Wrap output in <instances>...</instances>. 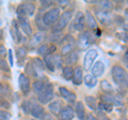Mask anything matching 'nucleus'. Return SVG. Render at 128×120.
I'll return each instance as SVG.
<instances>
[{
  "instance_id": "obj_1",
  "label": "nucleus",
  "mask_w": 128,
  "mask_h": 120,
  "mask_svg": "<svg viewBox=\"0 0 128 120\" xmlns=\"http://www.w3.org/2000/svg\"><path fill=\"white\" fill-rule=\"evenodd\" d=\"M112 78L118 86L123 88H128V72L122 66L115 65L112 67Z\"/></svg>"
},
{
  "instance_id": "obj_2",
  "label": "nucleus",
  "mask_w": 128,
  "mask_h": 120,
  "mask_svg": "<svg viewBox=\"0 0 128 120\" xmlns=\"http://www.w3.org/2000/svg\"><path fill=\"white\" fill-rule=\"evenodd\" d=\"M93 35L94 32L90 30H83L82 32H80L79 37H78V41H77V46L79 47L81 50L88 49L90 47V45L95 41V39Z\"/></svg>"
},
{
  "instance_id": "obj_3",
  "label": "nucleus",
  "mask_w": 128,
  "mask_h": 120,
  "mask_svg": "<svg viewBox=\"0 0 128 120\" xmlns=\"http://www.w3.org/2000/svg\"><path fill=\"white\" fill-rule=\"evenodd\" d=\"M60 17V8H51L42 16V22L45 27H51L56 25Z\"/></svg>"
},
{
  "instance_id": "obj_4",
  "label": "nucleus",
  "mask_w": 128,
  "mask_h": 120,
  "mask_svg": "<svg viewBox=\"0 0 128 120\" xmlns=\"http://www.w3.org/2000/svg\"><path fill=\"white\" fill-rule=\"evenodd\" d=\"M72 18H73V11L72 10L64 11L63 13L60 15L58 22L56 23V25L54 27V32H60V31H62L64 28L67 27V25H68L70 22L72 21Z\"/></svg>"
},
{
  "instance_id": "obj_5",
  "label": "nucleus",
  "mask_w": 128,
  "mask_h": 120,
  "mask_svg": "<svg viewBox=\"0 0 128 120\" xmlns=\"http://www.w3.org/2000/svg\"><path fill=\"white\" fill-rule=\"evenodd\" d=\"M54 86H52V84L48 83L45 86V88L38 94V100L41 104H47L54 99Z\"/></svg>"
},
{
  "instance_id": "obj_6",
  "label": "nucleus",
  "mask_w": 128,
  "mask_h": 120,
  "mask_svg": "<svg viewBox=\"0 0 128 120\" xmlns=\"http://www.w3.org/2000/svg\"><path fill=\"white\" fill-rule=\"evenodd\" d=\"M84 25H86V16L84 13L81 11H78L76 13L75 17L72 22L70 26L75 31H79V32H82L83 29H84Z\"/></svg>"
},
{
  "instance_id": "obj_7",
  "label": "nucleus",
  "mask_w": 128,
  "mask_h": 120,
  "mask_svg": "<svg viewBox=\"0 0 128 120\" xmlns=\"http://www.w3.org/2000/svg\"><path fill=\"white\" fill-rule=\"evenodd\" d=\"M35 12V5L33 2H25L19 5L17 8V13L18 16L22 17H27V16H32Z\"/></svg>"
},
{
  "instance_id": "obj_8",
  "label": "nucleus",
  "mask_w": 128,
  "mask_h": 120,
  "mask_svg": "<svg viewBox=\"0 0 128 120\" xmlns=\"http://www.w3.org/2000/svg\"><path fill=\"white\" fill-rule=\"evenodd\" d=\"M64 44L61 47V56H66L67 54H70V51H73L75 46H76V42L75 39L73 38V35L70 34H66L63 39Z\"/></svg>"
},
{
  "instance_id": "obj_9",
  "label": "nucleus",
  "mask_w": 128,
  "mask_h": 120,
  "mask_svg": "<svg viewBox=\"0 0 128 120\" xmlns=\"http://www.w3.org/2000/svg\"><path fill=\"white\" fill-rule=\"evenodd\" d=\"M96 18L98 19L99 23L102 25H110L114 21V15L111 13L110 11H105V10H97L96 11Z\"/></svg>"
},
{
  "instance_id": "obj_10",
  "label": "nucleus",
  "mask_w": 128,
  "mask_h": 120,
  "mask_svg": "<svg viewBox=\"0 0 128 120\" xmlns=\"http://www.w3.org/2000/svg\"><path fill=\"white\" fill-rule=\"evenodd\" d=\"M97 56H98V51L95 48H90L88 50L86 54L84 55V59H83V69L89 71L92 68V66H93Z\"/></svg>"
},
{
  "instance_id": "obj_11",
  "label": "nucleus",
  "mask_w": 128,
  "mask_h": 120,
  "mask_svg": "<svg viewBox=\"0 0 128 120\" xmlns=\"http://www.w3.org/2000/svg\"><path fill=\"white\" fill-rule=\"evenodd\" d=\"M75 117V110L73 106L70 105H65L62 107V109L60 110L58 114V119L59 120H73Z\"/></svg>"
},
{
  "instance_id": "obj_12",
  "label": "nucleus",
  "mask_w": 128,
  "mask_h": 120,
  "mask_svg": "<svg viewBox=\"0 0 128 120\" xmlns=\"http://www.w3.org/2000/svg\"><path fill=\"white\" fill-rule=\"evenodd\" d=\"M59 92H60V95H61L64 100H66L70 104H75L76 103L77 95H76L75 92H72L70 90H68L66 87H62V86L59 87Z\"/></svg>"
},
{
  "instance_id": "obj_13",
  "label": "nucleus",
  "mask_w": 128,
  "mask_h": 120,
  "mask_svg": "<svg viewBox=\"0 0 128 120\" xmlns=\"http://www.w3.org/2000/svg\"><path fill=\"white\" fill-rule=\"evenodd\" d=\"M18 85H19V89L22 90V92L27 95L28 93H29L30 91V79L29 77L27 76L26 74L22 73L20 75H19V78H18Z\"/></svg>"
},
{
  "instance_id": "obj_14",
  "label": "nucleus",
  "mask_w": 128,
  "mask_h": 120,
  "mask_svg": "<svg viewBox=\"0 0 128 120\" xmlns=\"http://www.w3.org/2000/svg\"><path fill=\"white\" fill-rule=\"evenodd\" d=\"M30 114L34 119H42L44 114H45V109H44L42 104L32 103L31 108H30Z\"/></svg>"
},
{
  "instance_id": "obj_15",
  "label": "nucleus",
  "mask_w": 128,
  "mask_h": 120,
  "mask_svg": "<svg viewBox=\"0 0 128 120\" xmlns=\"http://www.w3.org/2000/svg\"><path fill=\"white\" fill-rule=\"evenodd\" d=\"M73 84L76 86H79L82 84L83 81V68L81 66H77L74 68V74H73Z\"/></svg>"
},
{
  "instance_id": "obj_16",
  "label": "nucleus",
  "mask_w": 128,
  "mask_h": 120,
  "mask_svg": "<svg viewBox=\"0 0 128 120\" xmlns=\"http://www.w3.org/2000/svg\"><path fill=\"white\" fill-rule=\"evenodd\" d=\"M102 101L104 103H108V104H111V105H115V106H121L122 105V101L121 99H120L118 97H116V95H114L113 93L112 94H104L102 95Z\"/></svg>"
},
{
  "instance_id": "obj_17",
  "label": "nucleus",
  "mask_w": 128,
  "mask_h": 120,
  "mask_svg": "<svg viewBox=\"0 0 128 120\" xmlns=\"http://www.w3.org/2000/svg\"><path fill=\"white\" fill-rule=\"evenodd\" d=\"M92 75L94 77H102V74L105 73V65L102 60H98V61L95 62V65L92 67Z\"/></svg>"
},
{
  "instance_id": "obj_18",
  "label": "nucleus",
  "mask_w": 128,
  "mask_h": 120,
  "mask_svg": "<svg viewBox=\"0 0 128 120\" xmlns=\"http://www.w3.org/2000/svg\"><path fill=\"white\" fill-rule=\"evenodd\" d=\"M84 16H86V23L88 27H89L90 31H94L96 29H98L97 21H96V18L94 17V15L92 14L90 11H86V12Z\"/></svg>"
},
{
  "instance_id": "obj_19",
  "label": "nucleus",
  "mask_w": 128,
  "mask_h": 120,
  "mask_svg": "<svg viewBox=\"0 0 128 120\" xmlns=\"http://www.w3.org/2000/svg\"><path fill=\"white\" fill-rule=\"evenodd\" d=\"M18 23H19V27L22 28V30L25 32L28 37H32V28L30 23L28 22V19L26 17H22L18 16Z\"/></svg>"
},
{
  "instance_id": "obj_20",
  "label": "nucleus",
  "mask_w": 128,
  "mask_h": 120,
  "mask_svg": "<svg viewBox=\"0 0 128 120\" xmlns=\"http://www.w3.org/2000/svg\"><path fill=\"white\" fill-rule=\"evenodd\" d=\"M45 38H46L45 33H44L43 31L33 34V35H32V38H31V40H30V42H29L30 48H34V47L38 46V44H41L44 40H45Z\"/></svg>"
},
{
  "instance_id": "obj_21",
  "label": "nucleus",
  "mask_w": 128,
  "mask_h": 120,
  "mask_svg": "<svg viewBox=\"0 0 128 120\" xmlns=\"http://www.w3.org/2000/svg\"><path fill=\"white\" fill-rule=\"evenodd\" d=\"M77 61H78V53L76 50L70 51V54L64 56V58H63V63H65L68 67H73L74 65L77 63Z\"/></svg>"
},
{
  "instance_id": "obj_22",
  "label": "nucleus",
  "mask_w": 128,
  "mask_h": 120,
  "mask_svg": "<svg viewBox=\"0 0 128 120\" xmlns=\"http://www.w3.org/2000/svg\"><path fill=\"white\" fill-rule=\"evenodd\" d=\"M75 115H77L79 120H86V108L82 102H76L75 103Z\"/></svg>"
},
{
  "instance_id": "obj_23",
  "label": "nucleus",
  "mask_w": 128,
  "mask_h": 120,
  "mask_svg": "<svg viewBox=\"0 0 128 120\" xmlns=\"http://www.w3.org/2000/svg\"><path fill=\"white\" fill-rule=\"evenodd\" d=\"M62 102L60 100H54V101L50 102L49 105H48V108H49V111L51 115H56L58 116V114L60 113V110L62 109Z\"/></svg>"
},
{
  "instance_id": "obj_24",
  "label": "nucleus",
  "mask_w": 128,
  "mask_h": 120,
  "mask_svg": "<svg viewBox=\"0 0 128 120\" xmlns=\"http://www.w3.org/2000/svg\"><path fill=\"white\" fill-rule=\"evenodd\" d=\"M48 84V81H46L45 77H41V78H38L36 79L34 83H33V85H32V88H33V91L36 94H38L41 91L45 88V86Z\"/></svg>"
},
{
  "instance_id": "obj_25",
  "label": "nucleus",
  "mask_w": 128,
  "mask_h": 120,
  "mask_svg": "<svg viewBox=\"0 0 128 120\" xmlns=\"http://www.w3.org/2000/svg\"><path fill=\"white\" fill-rule=\"evenodd\" d=\"M11 34H12V38L14 39V41L16 43H19L22 41V35H20V32H19V28H18L17 23H16V22H14L13 24H12Z\"/></svg>"
},
{
  "instance_id": "obj_26",
  "label": "nucleus",
  "mask_w": 128,
  "mask_h": 120,
  "mask_svg": "<svg viewBox=\"0 0 128 120\" xmlns=\"http://www.w3.org/2000/svg\"><path fill=\"white\" fill-rule=\"evenodd\" d=\"M83 81H84V84L88 88H94L97 85V78L94 77L92 74H86L83 78Z\"/></svg>"
},
{
  "instance_id": "obj_27",
  "label": "nucleus",
  "mask_w": 128,
  "mask_h": 120,
  "mask_svg": "<svg viewBox=\"0 0 128 120\" xmlns=\"http://www.w3.org/2000/svg\"><path fill=\"white\" fill-rule=\"evenodd\" d=\"M86 100V105L89 108L91 109H97V107H98V103H97V99L94 98V97H92V95H88V97L84 98Z\"/></svg>"
},
{
  "instance_id": "obj_28",
  "label": "nucleus",
  "mask_w": 128,
  "mask_h": 120,
  "mask_svg": "<svg viewBox=\"0 0 128 120\" xmlns=\"http://www.w3.org/2000/svg\"><path fill=\"white\" fill-rule=\"evenodd\" d=\"M100 87H102V90L105 92V94H112L114 92L113 87H112L111 84L108 81H106V79H102L100 82Z\"/></svg>"
},
{
  "instance_id": "obj_29",
  "label": "nucleus",
  "mask_w": 128,
  "mask_h": 120,
  "mask_svg": "<svg viewBox=\"0 0 128 120\" xmlns=\"http://www.w3.org/2000/svg\"><path fill=\"white\" fill-rule=\"evenodd\" d=\"M73 74H74V68L73 67H68L65 66L62 68V75L66 81H70L73 78Z\"/></svg>"
},
{
  "instance_id": "obj_30",
  "label": "nucleus",
  "mask_w": 128,
  "mask_h": 120,
  "mask_svg": "<svg viewBox=\"0 0 128 120\" xmlns=\"http://www.w3.org/2000/svg\"><path fill=\"white\" fill-rule=\"evenodd\" d=\"M44 63H45V67L47 68L49 71L54 72L56 70V67H54V59H52V54H49V55H46L45 56V59H44Z\"/></svg>"
},
{
  "instance_id": "obj_31",
  "label": "nucleus",
  "mask_w": 128,
  "mask_h": 120,
  "mask_svg": "<svg viewBox=\"0 0 128 120\" xmlns=\"http://www.w3.org/2000/svg\"><path fill=\"white\" fill-rule=\"evenodd\" d=\"M52 59H54V63L56 69H57V68H62V66H63V58H62L61 55L54 53V54H52Z\"/></svg>"
},
{
  "instance_id": "obj_32",
  "label": "nucleus",
  "mask_w": 128,
  "mask_h": 120,
  "mask_svg": "<svg viewBox=\"0 0 128 120\" xmlns=\"http://www.w3.org/2000/svg\"><path fill=\"white\" fill-rule=\"evenodd\" d=\"M98 5L102 8V10H105V11H111L114 8L113 2L111 1H100Z\"/></svg>"
},
{
  "instance_id": "obj_33",
  "label": "nucleus",
  "mask_w": 128,
  "mask_h": 120,
  "mask_svg": "<svg viewBox=\"0 0 128 120\" xmlns=\"http://www.w3.org/2000/svg\"><path fill=\"white\" fill-rule=\"evenodd\" d=\"M38 54L41 55V56L49 55V45H47V44H43V45L38 46Z\"/></svg>"
},
{
  "instance_id": "obj_34",
  "label": "nucleus",
  "mask_w": 128,
  "mask_h": 120,
  "mask_svg": "<svg viewBox=\"0 0 128 120\" xmlns=\"http://www.w3.org/2000/svg\"><path fill=\"white\" fill-rule=\"evenodd\" d=\"M98 107L102 110L106 111V113H110V111L113 109V105H111V104H108V103H104V102L98 103Z\"/></svg>"
},
{
  "instance_id": "obj_35",
  "label": "nucleus",
  "mask_w": 128,
  "mask_h": 120,
  "mask_svg": "<svg viewBox=\"0 0 128 120\" xmlns=\"http://www.w3.org/2000/svg\"><path fill=\"white\" fill-rule=\"evenodd\" d=\"M16 51H17V53H16V55H17L18 60H24V59H25L26 55H27V49L25 48V47H24V46L18 47Z\"/></svg>"
},
{
  "instance_id": "obj_36",
  "label": "nucleus",
  "mask_w": 128,
  "mask_h": 120,
  "mask_svg": "<svg viewBox=\"0 0 128 120\" xmlns=\"http://www.w3.org/2000/svg\"><path fill=\"white\" fill-rule=\"evenodd\" d=\"M31 105H32V103L30 101H25L22 104V108L24 110V113L25 114H30V108H31Z\"/></svg>"
},
{
  "instance_id": "obj_37",
  "label": "nucleus",
  "mask_w": 128,
  "mask_h": 120,
  "mask_svg": "<svg viewBox=\"0 0 128 120\" xmlns=\"http://www.w3.org/2000/svg\"><path fill=\"white\" fill-rule=\"evenodd\" d=\"M11 115L4 110H0V120H10Z\"/></svg>"
},
{
  "instance_id": "obj_38",
  "label": "nucleus",
  "mask_w": 128,
  "mask_h": 120,
  "mask_svg": "<svg viewBox=\"0 0 128 120\" xmlns=\"http://www.w3.org/2000/svg\"><path fill=\"white\" fill-rule=\"evenodd\" d=\"M0 68L3 70V71H9V67H8V65H6V61L4 59H1L0 60Z\"/></svg>"
},
{
  "instance_id": "obj_39",
  "label": "nucleus",
  "mask_w": 128,
  "mask_h": 120,
  "mask_svg": "<svg viewBox=\"0 0 128 120\" xmlns=\"http://www.w3.org/2000/svg\"><path fill=\"white\" fill-rule=\"evenodd\" d=\"M42 120H56V118L50 113H45V114H44V116H43Z\"/></svg>"
},
{
  "instance_id": "obj_40",
  "label": "nucleus",
  "mask_w": 128,
  "mask_h": 120,
  "mask_svg": "<svg viewBox=\"0 0 128 120\" xmlns=\"http://www.w3.org/2000/svg\"><path fill=\"white\" fill-rule=\"evenodd\" d=\"M6 47L3 46V45H0V58L1 59H3L6 57Z\"/></svg>"
},
{
  "instance_id": "obj_41",
  "label": "nucleus",
  "mask_w": 128,
  "mask_h": 120,
  "mask_svg": "<svg viewBox=\"0 0 128 120\" xmlns=\"http://www.w3.org/2000/svg\"><path fill=\"white\" fill-rule=\"evenodd\" d=\"M86 120H98V118H96L93 114L90 113V114H88L86 116Z\"/></svg>"
},
{
  "instance_id": "obj_42",
  "label": "nucleus",
  "mask_w": 128,
  "mask_h": 120,
  "mask_svg": "<svg viewBox=\"0 0 128 120\" xmlns=\"http://www.w3.org/2000/svg\"><path fill=\"white\" fill-rule=\"evenodd\" d=\"M58 3H59V5L61 6V7H65V6L68 5L70 1H68V0H65V1H63V0H60V1H58Z\"/></svg>"
},
{
  "instance_id": "obj_43",
  "label": "nucleus",
  "mask_w": 128,
  "mask_h": 120,
  "mask_svg": "<svg viewBox=\"0 0 128 120\" xmlns=\"http://www.w3.org/2000/svg\"><path fill=\"white\" fill-rule=\"evenodd\" d=\"M124 61H125V63H126V66L128 67V48L126 49V51H125V54H124Z\"/></svg>"
},
{
  "instance_id": "obj_44",
  "label": "nucleus",
  "mask_w": 128,
  "mask_h": 120,
  "mask_svg": "<svg viewBox=\"0 0 128 120\" xmlns=\"http://www.w3.org/2000/svg\"><path fill=\"white\" fill-rule=\"evenodd\" d=\"M9 57H10V65L13 66V56H12V50H9Z\"/></svg>"
},
{
  "instance_id": "obj_45",
  "label": "nucleus",
  "mask_w": 128,
  "mask_h": 120,
  "mask_svg": "<svg viewBox=\"0 0 128 120\" xmlns=\"http://www.w3.org/2000/svg\"><path fill=\"white\" fill-rule=\"evenodd\" d=\"M41 3L45 7H50L51 5H52V2H45V1H41Z\"/></svg>"
},
{
  "instance_id": "obj_46",
  "label": "nucleus",
  "mask_w": 128,
  "mask_h": 120,
  "mask_svg": "<svg viewBox=\"0 0 128 120\" xmlns=\"http://www.w3.org/2000/svg\"><path fill=\"white\" fill-rule=\"evenodd\" d=\"M98 120H111V119H110L109 117H107V116H105V115H104L102 117V118H99Z\"/></svg>"
},
{
  "instance_id": "obj_47",
  "label": "nucleus",
  "mask_w": 128,
  "mask_h": 120,
  "mask_svg": "<svg viewBox=\"0 0 128 120\" xmlns=\"http://www.w3.org/2000/svg\"><path fill=\"white\" fill-rule=\"evenodd\" d=\"M124 15H125V18L128 19V9L125 11V13H124Z\"/></svg>"
},
{
  "instance_id": "obj_48",
  "label": "nucleus",
  "mask_w": 128,
  "mask_h": 120,
  "mask_svg": "<svg viewBox=\"0 0 128 120\" xmlns=\"http://www.w3.org/2000/svg\"><path fill=\"white\" fill-rule=\"evenodd\" d=\"M124 29H125V31H126V32L128 33V24H126V25L124 26Z\"/></svg>"
},
{
  "instance_id": "obj_49",
  "label": "nucleus",
  "mask_w": 128,
  "mask_h": 120,
  "mask_svg": "<svg viewBox=\"0 0 128 120\" xmlns=\"http://www.w3.org/2000/svg\"><path fill=\"white\" fill-rule=\"evenodd\" d=\"M1 25H2V22H1V19H0V27H1Z\"/></svg>"
},
{
  "instance_id": "obj_50",
  "label": "nucleus",
  "mask_w": 128,
  "mask_h": 120,
  "mask_svg": "<svg viewBox=\"0 0 128 120\" xmlns=\"http://www.w3.org/2000/svg\"><path fill=\"white\" fill-rule=\"evenodd\" d=\"M31 120H38V119H34V118H33V119H31Z\"/></svg>"
},
{
  "instance_id": "obj_51",
  "label": "nucleus",
  "mask_w": 128,
  "mask_h": 120,
  "mask_svg": "<svg viewBox=\"0 0 128 120\" xmlns=\"http://www.w3.org/2000/svg\"><path fill=\"white\" fill-rule=\"evenodd\" d=\"M123 120H128V119H123Z\"/></svg>"
},
{
  "instance_id": "obj_52",
  "label": "nucleus",
  "mask_w": 128,
  "mask_h": 120,
  "mask_svg": "<svg viewBox=\"0 0 128 120\" xmlns=\"http://www.w3.org/2000/svg\"><path fill=\"white\" fill-rule=\"evenodd\" d=\"M0 88H1V85H0Z\"/></svg>"
}]
</instances>
